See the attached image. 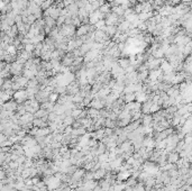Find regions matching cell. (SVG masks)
Here are the masks:
<instances>
[{
  "mask_svg": "<svg viewBox=\"0 0 192 191\" xmlns=\"http://www.w3.org/2000/svg\"><path fill=\"white\" fill-rule=\"evenodd\" d=\"M126 72H125V70L123 67L119 65L118 63H115L113 64V69H111V75L115 77L116 79H118L119 77H121V75H125Z\"/></svg>",
  "mask_w": 192,
  "mask_h": 191,
  "instance_id": "obj_6",
  "label": "cell"
},
{
  "mask_svg": "<svg viewBox=\"0 0 192 191\" xmlns=\"http://www.w3.org/2000/svg\"><path fill=\"white\" fill-rule=\"evenodd\" d=\"M29 99L28 97V92L27 90H18V91H15L14 93V100H16L18 103H22V102H26V101Z\"/></svg>",
  "mask_w": 192,
  "mask_h": 191,
  "instance_id": "obj_2",
  "label": "cell"
},
{
  "mask_svg": "<svg viewBox=\"0 0 192 191\" xmlns=\"http://www.w3.org/2000/svg\"><path fill=\"white\" fill-rule=\"evenodd\" d=\"M44 19H45V24H46L47 27H50V28L55 27V25H56V20H55L54 18H52V17H44Z\"/></svg>",
  "mask_w": 192,
  "mask_h": 191,
  "instance_id": "obj_17",
  "label": "cell"
},
{
  "mask_svg": "<svg viewBox=\"0 0 192 191\" xmlns=\"http://www.w3.org/2000/svg\"><path fill=\"white\" fill-rule=\"evenodd\" d=\"M106 26H107L106 20H105V19H100V20L95 25V28H96V29H100V30H105Z\"/></svg>",
  "mask_w": 192,
  "mask_h": 191,
  "instance_id": "obj_19",
  "label": "cell"
},
{
  "mask_svg": "<svg viewBox=\"0 0 192 191\" xmlns=\"http://www.w3.org/2000/svg\"><path fill=\"white\" fill-rule=\"evenodd\" d=\"M24 67L25 65L22 64V63H19L18 61L12 62V64H10V74H14L15 77H17L18 74H20L24 71L23 70Z\"/></svg>",
  "mask_w": 192,
  "mask_h": 191,
  "instance_id": "obj_4",
  "label": "cell"
},
{
  "mask_svg": "<svg viewBox=\"0 0 192 191\" xmlns=\"http://www.w3.org/2000/svg\"><path fill=\"white\" fill-rule=\"evenodd\" d=\"M107 41H109V36L105 33V30H100V29H96L95 30V42L105 44Z\"/></svg>",
  "mask_w": 192,
  "mask_h": 191,
  "instance_id": "obj_3",
  "label": "cell"
},
{
  "mask_svg": "<svg viewBox=\"0 0 192 191\" xmlns=\"http://www.w3.org/2000/svg\"><path fill=\"white\" fill-rule=\"evenodd\" d=\"M17 103L18 102L16 100L7 101V102H5V103L2 105V109H5V110H7V111H17L18 106H19V105H17Z\"/></svg>",
  "mask_w": 192,
  "mask_h": 191,
  "instance_id": "obj_7",
  "label": "cell"
},
{
  "mask_svg": "<svg viewBox=\"0 0 192 191\" xmlns=\"http://www.w3.org/2000/svg\"><path fill=\"white\" fill-rule=\"evenodd\" d=\"M113 8H111V4H103V5L100 7V9L99 10L101 11L103 15H108V14H110V10H111Z\"/></svg>",
  "mask_w": 192,
  "mask_h": 191,
  "instance_id": "obj_16",
  "label": "cell"
},
{
  "mask_svg": "<svg viewBox=\"0 0 192 191\" xmlns=\"http://www.w3.org/2000/svg\"><path fill=\"white\" fill-rule=\"evenodd\" d=\"M118 30L119 32H121V33H127L128 30L130 29V22L128 20H123V22H120L118 24Z\"/></svg>",
  "mask_w": 192,
  "mask_h": 191,
  "instance_id": "obj_11",
  "label": "cell"
},
{
  "mask_svg": "<svg viewBox=\"0 0 192 191\" xmlns=\"http://www.w3.org/2000/svg\"><path fill=\"white\" fill-rule=\"evenodd\" d=\"M134 11H135L136 14H141L143 12V4H137L135 6V8H134Z\"/></svg>",
  "mask_w": 192,
  "mask_h": 191,
  "instance_id": "obj_22",
  "label": "cell"
},
{
  "mask_svg": "<svg viewBox=\"0 0 192 191\" xmlns=\"http://www.w3.org/2000/svg\"><path fill=\"white\" fill-rule=\"evenodd\" d=\"M24 50L29 52V53H33L35 51V45L34 44H26L25 45V47H24Z\"/></svg>",
  "mask_w": 192,
  "mask_h": 191,
  "instance_id": "obj_21",
  "label": "cell"
},
{
  "mask_svg": "<svg viewBox=\"0 0 192 191\" xmlns=\"http://www.w3.org/2000/svg\"><path fill=\"white\" fill-rule=\"evenodd\" d=\"M113 14H116L117 16H119V17H121V16H124L125 15V9L121 7V6H113Z\"/></svg>",
  "mask_w": 192,
  "mask_h": 191,
  "instance_id": "obj_15",
  "label": "cell"
},
{
  "mask_svg": "<svg viewBox=\"0 0 192 191\" xmlns=\"http://www.w3.org/2000/svg\"><path fill=\"white\" fill-rule=\"evenodd\" d=\"M106 24H107L108 26H117V24L120 22V19H119V16H117L116 14H108L107 16H106Z\"/></svg>",
  "mask_w": 192,
  "mask_h": 191,
  "instance_id": "obj_5",
  "label": "cell"
},
{
  "mask_svg": "<svg viewBox=\"0 0 192 191\" xmlns=\"http://www.w3.org/2000/svg\"><path fill=\"white\" fill-rule=\"evenodd\" d=\"M47 124L45 119L43 118H35L34 122H33V125L34 127H38V128H44V127H47Z\"/></svg>",
  "mask_w": 192,
  "mask_h": 191,
  "instance_id": "obj_12",
  "label": "cell"
},
{
  "mask_svg": "<svg viewBox=\"0 0 192 191\" xmlns=\"http://www.w3.org/2000/svg\"><path fill=\"white\" fill-rule=\"evenodd\" d=\"M160 69L163 71V73H171V72H173V70H174L173 65H172L169 61H165V60L162 61V63H161V67H160Z\"/></svg>",
  "mask_w": 192,
  "mask_h": 191,
  "instance_id": "obj_10",
  "label": "cell"
},
{
  "mask_svg": "<svg viewBox=\"0 0 192 191\" xmlns=\"http://www.w3.org/2000/svg\"><path fill=\"white\" fill-rule=\"evenodd\" d=\"M74 33H77V32H75V26H74V25H65V24H64L62 27L60 28V34H61L62 36H64V37H66V38L73 36Z\"/></svg>",
  "mask_w": 192,
  "mask_h": 191,
  "instance_id": "obj_1",
  "label": "cell"
},
{
  "mask_svg": "<svg viewBox=\"0 0 192 191\" xmlns=\"http://www.w3.org/2000/svg\"><path fill=\"white\" fill-rule=\"evenodd\" d=\"M118 32V27H116V26H106L105 28V33L107 34L108 36H115L116 34Z\"/></svg>",
  "mask_w": 192,
  "mask_h": 191,
  "instance_id": "obj_14",
  "label": "cell"
},
{
  "mask_svg": "<svg viewBox=\"0 0 192 191\" xmlns=\"http://www.w3.org/2000/svg\"><path fill=\"white\" fill-rule=\"evenodd\" d=\"M181 158L180 153H178L176 151L173 152H169L167 153V162L169 163H173V164H176L179 162V160Z\"/></svg>",
  "mask_w": 192,
  "mask_h": 191,
  "instance_id": "obj_9",
  "label": "cell"
},
{
  "mask_svg": "<svg viewBox=\"0 0 192 191\" xmlns=\"http://www.w3.org/2000/svg\"><path fill=\"white\" fill-rule=\"evenodd\" d=\"M88 117L92 118L93 120L95 119H97V118H99L100 116H101V114H100V111L98 110V109H95V108H90L89 110H88Z\"/></svg>",
  "mask_w": 192,
  "mask_h": 191,
  "instance_id": "obj_13",
  "label": "cell"
},
{
  "mask_svg": "<svg viewBox=\"0 0 192 191\" xmlns=\"http://www.w3.org/2000/svg\"><path fill=\"white\" fill-rule=\"evenodd\" d=\"M118 64L123 67L124 70H126V69L130 65V60H128V59H119Z\"/></svg>",
  "mask_w": 192,
  "mask_h": 191,
  "instance_id": "obj_18",
  "label": "cell"
},
{
  "mask_svg": "<svg viewBox=\"0 0 192 191\" xmlns=\"http://www.w3.org/2000/svg\"><path fill=\"white\" fill-rule=\"evenodd\" d=\"M58 98H60V97H58V95H57L56 92H55V93L53 92V93L50 95V101H51V102H54V101L58 100Z\"/></svg>",
  "mask_w": 192,
  "mask_h": 191,
  "instance_id": "obj_23",
  "label": "cell"
},
{
  "mask_svg": "<svg viewBox=\"0 0 192 191\" xmlns=\"http://www.w3.org/2000/svg\"><path fill=\"white\" fill-rule=\"evenodd\" d=\"M178 187L172 183H169V184H165L164 185V191H178Z\"/></svg>",
  "mask_w": 192,
  "mask_h": 191,
  "instance_id": "obj_20",
  "label": "cell"
},
{
  "mask_svg": "<svg viewBox=\"0 0 192 191\" xmlns=\"http://www.w3.org/2000/svg\"><path fill=\"white\" fill-rule=\"evenodd\" d=\"M105 106H106V102H105L103 99H100V98H95L90 103L91 108H95V109H98V110H101Z\"/></svg>",
  "mask_w": 192,
  "mask_h": 191,
  "instance_id": "obj_8",
  "label": "cell"
}]
</instances>
